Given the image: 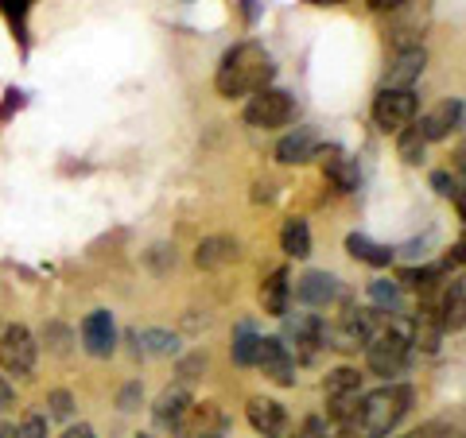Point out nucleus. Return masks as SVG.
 Returning a JSON list of instances; mask_svg holds the SVG:
<instances>
[{"label": "nucleus", "mask_w": 466, "mask_h": 438, "mask_svg": "<svg viewBox=\"0 0 466 438\" xmlns=\"http://www.w3.org/2000/svg\"><path fill=\"white\" fill-rule=\"evenodd\" d=\"M272 75L276 66L260 43H238L233 51H226L222 66L214 75V85L222 97H253L257 90H268Z\"/></svg>", "instance_id": "nucleus-1"}, {"label": "nucleus", "mask_w": 466, "mask_h": 438, "mask_svg": "<svg viewBox=\"0 0 466 438\" xmlns=\"http://www.w3.org/2000/svg\"><path fill=\"white\" fill-rule=\"evenodd\" d=\"M408 407H412V388L408 384H385L377 392H366V396L358 400V412L346 431L354 438H389L400 427Z\"/></svg>", "instance_id": "nucleus-2"}, {"label": "nucleus", "mask_w": 466, "mask_h": 438, "mask_svg": "<svg viewBox=\"0 0 466 438\" xmlns=\"http://www.w3.org/2000/svg\"><path fill=\"white\" fill-rule=\"evenodd\" d=\"M408 353H412V342H408V333H400V330L373 333L370 345H366L370 369L377 376H385V381H392V376H400L408 369Z\"/></svg>", "instance_id": "nucleus-3"}, {"label": "nucleus", "mask_w": 466, "mask_h": 438, "mask_svg": "<svg viewBox=\"0 0 466 438\" xmlns=\"http://www.w3.org/2000/svg\"><path fill=\"white\" fill-rule=\"evenodd\" d=\"M323 396H327V415L334 427H350V419L358 412V400H361L358 369H334L323 384Z\"/></svg>", "instance_id": "nucleus-4"}, {"label": "nucleus", "mask_w": 466, "mask_h": 438, "mask_svg": "<svg viewBox=\"0 0 466 438\" xmlns=\"http://www.w3.org/2000/svg\"><path fill=\"white\" fill-rule=\"evenodd\" d=\"M245 121L253 128H284L296 121V97L284 94V90H257L245 105Z\"/></svg>", "instance_id": "nucleus-5"}, {"label": "nucleus", "mask_w": 466, "mask_h": 438, "mask_svg": "<svg viewBox=\"0 0 466 438\" xmlns=\"http://www.w3.org/2000/svg\"><path fill=\"white\" fill-rule=\"evenodd\" d=\"M416 113H420V101L412 90H389L385 85L373 101V121L381 133H400V128L416 121Z\"/></svg>", "instance_id": "nucleus-6"}, {"label": "nucleus", "mask_w": 466, "mask_h": 438, "mask_svg": "<svg viewBox=\"0 0 466 438\" xmlns=\"http://www.w3.org/2000/svg\"><path fill=\"white\" fill-rule=\"evenodd\" d=\"M35 357H39V345L32 338V330L27 326H8L5 338H0V364H5L12 376H32Z\"/></svg>", "instance_id": "nucleus-7"}, {"label": "nucleus", "mask_w": 466, "mask_h": 438, "mask_svg": "<svg viewBox=\"0 0 466 438\" xmlns=\"http://www.w3.org/2000/svg\"><path fill=\"white\" fill-rule=\"evenodd\" d=\"M253 364L268 376L272 384H296V361H291V349L280 338H260L257 342V357Z\"/></svg>", "instance_id": "nucleus-8"}, {"label": "nucleus", "mask_w": 466, "mask_h": 438, "mask_svg": "<svg viewBox=\"0 0 466 438\" xmlns=\"http://www.w3.org/2000/svg\"><path fill=\"white\" fill-rule=\"evenodd\" d=\"M373 333H377L373 311H346L339 318V326L330 330V342H334V349H342V353H354V349H366L370 345Z\"/></svg>", "instance_id": "nucleus-9"}, {"label": "nucleus", "mask_w": 466, "mask_h": 438, "mask_svg": "<svg viewBox=\"0 0 466 438\" xmlns=\"http://www.w3.org/2000/svg\"><path fill=\"white\" fill-rule=\"evenodd\" d=\"M424 66H428L424 47H397V55H392V63L385 70V85L389 90H412L420 75H424Z\"/></svg>", "instance_id": "nucleus-10"}, {"label": "nucleus", "mask_w": 466, "mask_h": 438, "mask_svg": "<svg viewBox=\"0 0 466 438\" xmlns=\"http://www.w3.org/2000/svg\"><path fill=\"white\" fill-rule=\"evenodd\" d=\"M245 415H249L253 431L260 438H284L288 434V412H284V403H276L268 396H253L249 407H245Z\"/></svg>", "instance_id": "nucleus-11"}, {"label": "nucleus", "mask_w": 466, "mask_h": 438, "mask_svg": "<svg viewBox=\"0 0 466 438\" xmlns=\"http://www.w3.org/2000/svg\"><path fill=\"white\" fill-rule=\"evenodd\" d=\"M323 152V140H319L315 128H296V133H288L280 144H276V159L288 167L296 164H311V159Z\"/></svg>", "instance_id": "nucleus-12"}, {"label": "nucleus", "mask_w": 466, "mask_h": 438, "mask_svg": "<svg viewBox=\"0 0 466 438\" xmlns=\"http://www.w3.org/2000/svg\"><path fill=\"white\" fill-rule=\"evenodd\" d=\"M82 345L90 349L94 357H109V353H113V345H116V326H113V314H109V311L86 314V323H82Z\"/></svg>", "instance_id": "nucleus-13"}, {"label": "nucleus", "mask_w": 466, "mask_h": 438, "mask_svg": "<svg viewBox=\"0 0 466 438\" xmlns=\"http://www.w3.org/2000/svg\"><path fill=\"white\" fill-rule=\"evenodd\" d=\"M288 338L296 342V349H299V357H303V361H315L319 345L327 342V326L319 323L315 314H296V318L288 323Z\"/></svg>", "instance_id": "nucleus-14"}, {"label": "nucleus", "mask_w": 466, "mask_h": 438, "mask_svg": "<svg viewBox=\"0 0 466 438\" xmlns=\"http://www.w3.org/2000/svg\"><path fill=\"white\" fill-rule=\"evenodd\" d=\"M459 124H462V101L451 97V101L435 105V109L424 116V121H420V133H424V140L431 144V140H447Z\"/></svg>", "instance_id": "nucleus-15"}, {"label": "nucleus", "mask_w": 466, "mask_h": 438, "mask_svg": "<svg viewBox=\"0 0 466 438\" xmlns=\"http://www.w3.org/2000/svg\"><path fill=\"white\" fill-rule=\"evenodd\" d=\"M238 256H241V244L233 241V237H207V241L195 248V264L202 272H218V268L233 264Z\"/></svg>", "instance_id": "nucleus-16"}, {"label": "nucleus", "mask_w": 466, "mask_h": 438, "mask_svg": "<svg viewBox=\"0 0 466 438\" xmlns=\"http://www.w3.org/2000/svg\"><path fill=\"white\" fill-rule=\"evenodd\" d=\"M296 295L308 306H330L334 299H339V280H334L330 272H308V275H299Z\"/></svg>", "instance_id": "nucleus-17"}, {"label": "nucleus", "mask_w": 466, "mask_h": 438, "mask_svg": "<svg viewBox=\"0 0 466 438\" xmlns=\"http://www.w3.org/2000/svg\"><path fill=\"white\" fill-rule=\"evenodd\" d=\"M323 174H327V183L339 194H350L358 186V164L346 152H339V148H327L323 152Z\"/></svg>", "instance_id": "nucleus-18"}, {"label": "nucleus", "mask_w": 466, "mask_h": 438, "mask_svg": "<svg viewBox=\"0 0 466 438\" xmlns=\"http://www.w3.org/2000/svg\"><path fill=\"white\" fill-rule=\"evenodd\" d=\"M288 295H291V275H288V268H276L268 280L260 284V306H265V314L284 318L288 314Z\"/></svg>", "instance_id": "nucleus-19"}, {"label": "nucleus", "mask_w": 466, "mask_h": 438, "mask_svg": "<svg viewBox=\"0 0 466 438\" xmlns=\"http://www.w3.org/2000/svg\"><path fill=\"white\" fill-rule=\"evenodd\" d=\"M128 342H133V349L140 357H175L179 353V338L167 330H133Z\"/></svg>", "instance_id": "nucleus-20"}, {"label": "nucleus", "mask_w": 466, "mask_h": 438, "mask_svg": "<svg viewBox=\"0 0 466 438\" xmlns=\"http://www.w3.org/2000/svg\"><path fill=\"white\" fill-rule=\"evenodd\" d=\"M191 392H187L183 384H175V388H167L164 392V396H159L156 400V423H159V427H179V419L187 415V412H191Z\"/></svg>", "instance_id": "nucleus-21"}, {"label": "nucleus", "mask_w": 466, "mask_h": 438, "mask_svg": "<svg viewBox=\"0 0 466 438\" xmlns=\"http://www.w3.org/2000/svg\"><path fill=\"white\" fill-rule=\"evenodd\" d=\"M346 253L354 256V260H361V264H370V268H389L392 264V253L385 244H377V241H370L366 233H350L346 237Z\"/></svg>", "instance_id": "nucleus-22"}, {"label": "nucleus", "mask_w": 466, "mask_h": 438, "mask_svg": "<svg viewBox=\"0 0 466 438\" xmlns=\"http://www.w3.org/2000/svg\"><path fill=\"white\" fill-rule=\"evenodd\" d=\"M440 338H443V323H440V311H431V306H424L420 311V318L412 323V345H420V349H428V353H435L440 349Z\"/></svg>", "instance_id": "nucleus-23"}, {"label": "nucleus", "mask_w": 466, "mask_h": 438, "mask_svg": "<svg viewBox=\"0 0 466 438\" xmlns=\"http://www.w3.org/2000/svg\"><path fill=\"white\" fill-rule=\"evenodd\" d=\"M280 244H284V253L296 256V260L311 256V229H308V222H303V217H288L284 229H280Z\"/></svg>", "instance_id": "nucleus-24"}, {"label": "nucleus", "mask_w": 466, "mask_h": 438, "mask_svg": "<svg viewBox=\"0 0 466 438\" xmlns=\"http://www.w3.org/2000/svg\"><path fill=\"white\" fill-rule=\"evenodd\" d=\"M397 152L408 167H416V164H424V152H428V140L424 133H420V124H408L397 133Z\"/></svg>", "instance_id": "nucleus-25"}, {"label": "nucleus", "mask_w": 466, "mask_h": 438, "mask_svg": "<svg viewBox=\"0 0 466 438\" xmlns=\"http://www.w3.org/2000/svg\"><path fill=\"white\" fill-rule=\"evenodd\" d=\"M370 295H373L377 306H385V311H392V314H400V311H404V291H400V284L377 280V284H370Z\"/></svg>", "instance_id": "nucleus-26"}, {"label": "nucleus", "mask_w": 466, "mask_h": 438, "mask_svg": "<svg viewBox=\"0 0 466 438\" xmlns=\"http://www.w3.org/2000/svg\"><path fill=\"white\" fill-rule=\"evenodd\" d=\"M257 333H253V326H238V333H233V361L238 364H253V357H257Z\"/></svg>", "instance_id": "nucleus-27"}, {"label": "nucleus", "mask_w": 466, "mask_h": 438, "mask_svg": "<svg viewBox=\"0 0 466 438\" xmlns=\"http://www.w3.org/2000/svg\"><path fill=\"white\" fill-rule=\"evenodd\" d=\"M75 415V396H70V392H51L47 396V419H70Z\"/></svg>", "instance_id": "nucleus-28"}, {"label": "nucleus", "mask_w": 466, "mask_h": 438, "mask_svg": "<svg viewBox=\"0 0 466 438\" xmlns=\"http://www.w3.org/2000/svg\"><path fill=\"white\" fill-rule=\"evenodd\" d=\"M144 260H148V268H152L156 275H164V272H171V268H175V248H167V244H156V248H152V253L144 256Z\"/></svg>", "instance_id": "nucleus-29"}, {"label": "nucleus", "mask_w": 466, "mask_h": 438, "mask_svg": "<svg viewBox=\"0 0 466 438\" xmlns=\"http://www.w3.org/2000/svg\"><path fill=\"white\" fill-rule=\"evenodd\" d=\"M43 342H47L55 353H66V349H70V330L58 326V323H51L47 330H43Z\"/></svg>", "instance_id": "nucleus-30"}, {"label": "nucleus", "mask_w": 466, "mask_h": 438, "mask_svg": "<svg viewBox=\"0 0 466 438\" xmlns=\"http://www.w3.org/2000/svg\"><path fill=\"white\" fill-rule=\"evenodd\" d=\"M16 438H47V415H27L16 427Z\"/></svg>", "instance_id": "nucleus-31"}, {"label": "nucleus", "mask_w": 466, "mask_h": 438, "mask_svg": "<svg viewBox=\"0 0 466 438\" xmlns=\"http://www.w3.org/2000/svg\"><path fill=\"white\" fill-rule=\"evenodd\" d=\"M431 183H435V191L440 194H447V198H455V202H462V179H451L447 171H440V174H431Z\"/></svg>", "instance_id": "nucleus-32"}, {"label": "nucleus", "mask_w": 466, "mask_h": 438, "mask_svg": "<svg viewBox=\"0 0 466 438\" xmlns=\"http://www.w3.org/2000/svg\"><path fill=\"white\" fill-rule=\"evenodd\" d=\"M296 438H339V434H334L330 427H327V419H319V415H311L308 423H303V427H299V434Z\"/></svg>", "instance_id": "nucleus-33"}, {"label": "nucleus", "mask_w": 466, "mask_h": 438, "mask_svg": "<svg viewBox=\"0 0 466 438\" xmlns=\"http://www.w3.org/2000/svg\"><path fill=\"white\" fill-rule=\"evenodd\" d=\"M0 8H5V16H8L12 24H24L27 8H32V0H0Z\"/></svg>", "instance_id": "nucleus-34"}, {"label": "nucleus", "mask_w": 466, "mask_h": 438, "mask_svg": "<svg viewBox=\"0 0 466 438\" xmlns=\"http://www.w3.org/2000/svg\"><path fill=\"white\" fill-rule=\"evenodd\" d=\"M16 403V392H12V384H8V376H0V415L8 412V407Z\"/></svg>", "instance_id": "nucleus-35"}, {"label": "nucleus", "mask_w": 466, "mask_h": 438, "mask_svg": "<svg viewBox=\"0 0 466 438\" xmlns=\"http://www.w3.org/2000/svg\"><path fill=\"white\" fill-rule=\"evenodd\" d=\"M137 400H140V384H128V388L121 392V400H116V407H121V412H133Z\"/></svg>", "instance_id": "nucleus-36"}, {"label": "nucleus", "mask_w": 466, "mask_h": 438, "mask_svg": "<svg viewBox=\"0 0 466 438\" xmlns=\"http://www.w3.org/2000/svg\"><path fill=\"white\" fill-rule=\"evenodd\" d=\"M198 369H207V353H195L191 361H183V369H179V373H183V376H191V373H198Z\"/></svg>", "instance_id": "nucleus-37"}, {"label": "nucleus", "mask_w": 466, "mask_h": 438, "mask_svg": "<svg viewBox=\"0 0 466 438\" xmlns=\"http://www.w3.org/2000/svg\"><path fill=\"white\" fill-rule=\"evenodd\" d=\"M63 438H97V434H94V427H86V423H78V427H70Z\"/></svg>", "instance_id": "nucleus-38"}, {"label": "nucleus", "mask_w": 466, "mask_h": 438, "mask_svg": "<svg viewBox=\"0 0 466 438\" xmlns=\"http://www.w3.org/2000/svg\"><path fill=\"white\" fill-rule=\"evenodd\" d=\"M257 202H272V186L265 183V186H257V194H253Z\"/></svg>", "instance_id": "nucleus-39"}, {"label": "nucleus", "mask_w": 466, "mask_h": 438, "mask_svg": "<svg viewBox=\"0 0 466 438\" xmlns=\"http://www.w3.org/2000/svg\"><path fill=\"white\" fill-rule=\"evenodd\" d=\"M370 5H373V8H397L400 0H370Z\"/></svg>", "instance_id": "nucleus-40"}, {"label": "nucleus", "mask_w": 466, "mask_h": 438, "mask_svg": "<svg viewBox=\"0 0 466 438\" xmlns=\"http://www.w3.org/2000/svg\"><path fill=\"white\" fill-rule=\"evenodd\" d=\"M0 438H16V427H0Z\"/></svg>", "instance_id": "nucleus-41"}, {"label": "nucleus", "mask_w": 466, "mask_h": 438, "mask_svg": "<svg viewBox=\"0 0 466 438\" xmlns=\"http://www.w3.org/2000/svg\"><path fill=\"white\" fill-rule=\"evenodd\" d=\"M308 5H346V0H308Z\"/></svg>", "instance_id": "nucleus-42"}, {"label": "nucleus", "mask_w": 466, "mask_h": 438, "mask_svg": "<svg viewBox=\"0 0 466 438\" xmlns=\"http://www.w3.org/2000/svg\"><path fill=\"white\" fill-rule=\"evenodd\" d=\"M198 438H222V434H218V431H207V434H198Z\"/></svg>", "instance_id": "nucleus-43"}, {"label": "nucleus", "mask_w": 466, "mask_h": 438, "mask_svg": "<svg viewBox=\"0 0 466 438\" xmlns=\"http://www.w3.org/2000/svg\"><path fill=\"white\" fill-rule=\"evenodd\" d=\"M137 438H148V434H137Z\"/></svg>", "instance_id": "nucleus-44"}, {"label": "nucleus", "mask_w": 466, "mask_h": 438, "mask_svg": "<svg viewBox=\"0 0 466 438\" xmlns=\"http://www.w3.org/2000/svg\"><path fill=\"white\" fill-rule=\"evenodd\" d=\"M404 438H412V434H404Z\"/></svg>", "instance_id": "nucleus-45"}]
</instances>
